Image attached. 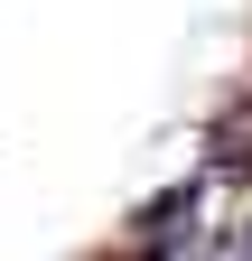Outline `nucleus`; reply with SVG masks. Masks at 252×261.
I'll use <instances>...</instances> for the list:
<instances>
[{
    "label": "nucleus",
    "instance_id": "1",
    "mask_svg": "<svg viewBox=\"0 0 252 261\" xmlns=\"http://www.w3.org/2000/svg\"><path fill=\"white\" fill-rule=\"evenodd\" d=\"M196 177L252 205V93H224V103L206 112V130H196Z\"/></svg>",
    "mask_w": 252,
    "mask_h": 261
},
{
    "label": "nucleus",
    "instance_id": "2",
    "mask_svg": "<svg viewBox=\"0 0 252 261\" xmlns=\"http://www.w3.org/2000/svg\"><path fill=\"white\" fill-rule=\"evenodd\" d=\"M234 243H243V261H252V205H243V215H234Z\"/></svg>",
    "mask_w": 252,
    "mask_h": 261
}]
</instances>
